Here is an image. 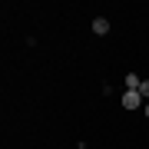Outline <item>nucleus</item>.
Here are the masks:
<instances>
[{
    "label": "nucleus",
    "instance_id": "obj_3",
    "mask_svg": "<svg viewBox=\"0 0 149 149\" xmlns=\"http://www.w3.org/2000/svg\"><path fill=\"white\" fill-rule=\"evenodd\" d=\"M126 86H129V90H139V76L136 73H126Z\"/></svg>",
    "mask_w": 149,
    "mask_h": 149
},
{
    "label": "nucleus",
    "instance_id": "obj_5",
    "mask_svg": "<svg viewBox=\"0 0 149 149\" xmlns=\"http://www.w3.org/2000/svg\"><path fill=\"white\" fill-rule=\"evenodd\" d=\"M143 113H146V116H149V103H146V106H143Z\"/></svg>",
    "mask_w": 149,
    "mask_h": 149
},
{
    "label": "nucleus",
    "instance_id": "obj_4",
    "mask_svg": "<svg viewBox=\"0 0 149 149\" xmlns=\"http://www.w3.org/2000/svg\"><path fill=\"white\" fill-rule=\"evenodd\" d=\"M139 93H143V100H149V80H143V83H139Z\"/></svg>",
    "mask_w": 149,
    "mask_h": 149
},
{
    "label": "nucleus",
    "instance_id": "obj_1",
    "mask_svg": "<svg viewBox=\"0 0 149 149\" xmlns=\"http://www.w3.org/2000/svg\"><path fill=\"white\" fill-rule=\"evenodd\" d=\"M139 103H143V93L139 90H126L123 93V109H139Z\"/></svg>",
    "mask_w": 149,
    "mask_h": 149
},
{
    "label": "nucleus",
    "instance_id": "obj_2",
    "mask_svg": "<svg viewBox=\"0 0 149 149\" xmlns=\"http://www.w3.org/2000/svg\"><path fill=\"white\" fill-rule=\"evenodd\" d=\"M93 33H100V37L109 33V20H106V17H96V20H93Z\"/></svg>",
    "mask_w": 149,
    "mask_h": 149
}]
</instances>
